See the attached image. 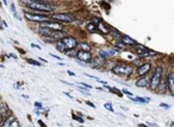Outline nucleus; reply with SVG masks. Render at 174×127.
I'll return each mask as SVG.
<instances>
[{
    "label": "nucleus",
    "mask_w": 174,
    "mask_h": 127,
    "mask_svg": "<svg viewBox=\"0 0 174 127\" xmlns=\"http://www.w3.org/2000/svg\"><path fill=\"white\" fill-rule=\"evenodd\" d=\"M25 5L32 11H41V12H53L56 7L50 5L49 3L39 1V0H24Z\"/></svg>",
    "instance_id": "obj_1"
},
{
    "label": "nucleus",
    "mask_w": 174,
    "mask_h": 127,
    "mask_svg": "<svg viewBox=\"0 0 174 127\" xmlns=\"http://www.w3.org/2000/svg\"><path fill=\"white\" fill-rule=\"evenodd\" d=\"M162 73H163V67L162 66H157L154 70V74L150 78V83H149V88L152 92H156V88L159 86L161 78H162Z\"/></svg>",
    "instance_id": "obj_2"
},
{
    "label": "nucleus",
    "mask_w": 174,
    "mask_h": 127,
    "mask_svg": "<svg viewBox=\"0 0 174 127\" xmlns=\"http://www.w3.org/2000/svg\"><path fill=\"white\" fill-rule=\"evenodd\" d=\"M112 73L119 76H130L134 73V67L128 64V63H123V64H117L113 67Z\"/></svg>",
    "instance_id": "obj_3"
},
{
    "label": "nucleus",
    "mask_w": 174,
    "mask_h": 127,
    "mask_svg": "<svg viewBox=\"0 0 174 127\" xmlns=\"http://www.w3.org/2000/svg\"><path fill=\"white\" fill-rule=\"evenodd\" d=\"M25 18L30 21L34 23H42L49 20L48 15H42V14H36V13H31V12H25Z\"/></svg>",
    "instance_id": "obj_4"
},
{
    "label": "nucleus",
    "mask_w": 174,
    "mask_h": 127,
    "mask_svg": "<svg viewBox=\"0 0 174 127\" xmlns=\"http://www.w3.org/2000/svg\"><path fill=\"white\" fill-rule=\"evenodd\" d=\"M76 59L85 63V64L86 63H91L92 62V53H91V51L79 50V51H76Z\"/></svg>",
    "instance_id": "obj_5"
},
{
    "label": "nucleus",
    "mask_w": 174,
    "mask_h": 127,
    "mask_svg": "<svg viewBox=\"0 0 174 127\" xmlns=\"http://www.w3.org/2000/svg\"><path fill=\"white\" fill-rule=\"evenodd\" d=\"M134 52L140 55V56H150V55H155L156 52L155 51H150L148 50V47H146L144 45H140V44H136L134 45Z\"/></svg>",
    "instance_id": "obj_6"
},
{
    "label": "nucleus",
    "mask_w": 174,
    "mask_h": 127,
    "mask_svg": "<svg viewBox=\"0 0 174 127\" xmlns=\"http://www.w3.org/2000/svg\"><path fill=\"white\" fill-rule=\"evenodd\" d=\"M61 41H62L63 44H65L66 49H68V50H73V49H75V47L78 46V42H76V39L74 37L66 36V37L61 38Z\"/></svg>",
    "instance_id": "obj_7"
},
{
    "label": "nucleus",
    "mask_w": 174,
    "mask_h": 127,
    "mask_svg": "<svg viewBox=\"0 0 174 127\" xmlns=\"http://www.w3.org/2000/svg\"><path fill=\"white\" fill-rule=\"evenodd\" d=\"M53 18L56 19L59 21H62V23H72L75 20L74 15L69 14V13H57V14H53Z\"/></svg>",
    "instance_id": "obj_8"
},
{
    "label": "nucleus",
    "mask_w": 174,
    "mask_h": 127,
    "mask_svg": "<svg viewBox=\"0 0 174 127\" xmlns=\"http://www.w3.org/2000/svg\"><path fill=\"white\" fill-rule=\"evenodd\" d=\"M41 26H44V27H49L51 30H57V31H62L63 30V26L61 23H56V21H42V25Z\"/></svg>",
    "instance_id": "obj_9"
},
{
    "label": "nucleus",
    "mask_w": 174,
    "mask_h": 127,
    "mask_svg": "<svg viewBox=\"0 0 174 127\" xmlns=\"http://www.w3.org/2000/svg\"><path fill=\"white\" fill-rule=\"evenodd\" d=\"M150 69H152V64H150V63H144V64H142L141 67H138L136 73H137L138 76H144V75H147L149 73Z\"/></svg>",
    "instance_id": "obj_10"
},
{
    "label": "nucleus",
    "mask_w": 174,
    "mask_h": 127,
    "mask_svg": "<svg viewBox=\"0 0 174 127\" xmlns=\"http://www.w3.org/2000/svg\"><path fill=\"white\" fill-rule=\"evenodd\" d=\"M166 81H167V86H168L169 93L174 96V73H173V71H169V73H168Z\"/></svg>",
    "instance_id": "obj_11"
},
{
    "label": "nucleus",
    "mask_w": 174,
    "mask_h": 127,
    "mask_svg": "<svg viewBox=\"0 0 174 127\" xmlns=\"http://www.w3.org/2000/svg\"><path fill=\"white\" fill-rule=\"evenodd\" d=\"M149 83H150V78H148L146 75L144 76H141V78L136 81V86L137 87H141V88H144V87H149Z\"/></svg>",
    "instance_id": "obj_12"
},
{
    "label": "nucleus",
    "mask_w": 174,
    "mask_h": 127,
    "mask_svg": "<svg viewBox=\"0 0 174 127\" xmlns=\"http://www.w3.org/2000/svg\"><path fill=\"white\" fill-rule=\"evenodd\" d=\"M121 41H122L125 45H129V46H134V45L137 44V42L135 41V39H132V38L129 37V36H122V39H121Z\"/></svg>",
    "instance_id": "obj_13"
},
{
    "label": "nucleus",
    "mask_w": 174,
    "mask_h": 127,
    "mask_svg": "<svg viewBox=\"0 0 174 127\" xmlns=\"http://www.w3.org/2000/svg\"><path fill=\"white\" fill-rule=\"evenodd\" d=\"M166 86H167V81L166 80H162L161 78V81L159 83V86H157V88H156V92L159 93V94H165L166 93Z\"/></svg>",
    "instance_id": "obj_14"
},
{
    "label": "nucleus",
    "mask_w": 174,
    "mask_h": 127,
    "mask_svg": "<svg viewBox=\"0 0 174 127\" xmlns=\"http://www.w3.org/2000/svg\"><path fill=\"white\" fill-rule=\"evenodd\" d=\"M4 125L5 126H19V124H18V121L16 120V118H13V116H9L7 118V120L4 122Z\"/></svg>",
    "instance_id": "obj_15"
},
{
    "label": "nucleus",
    "mask_w": 174,
    "mask_h": 127,
    "mask_svg": "<svg viewBox=\"0 0 174 127\" xmlns=\"http://www.w3.org/2000/svg\"><path fill=\"white\" fill-rule=\"evenodd\" d=\"M131 101L137 102V104H149L150 99L149 98H141V96H136V98H131Z\"/></svg>",
    "instance_id": "obj_16"
},
{
    "label": "nucleus",
    "mask_w": 174,
    "mask_h": 127,
    "mask_svg": "<svg viewBox=\"0 0 174 127\" xmlns=\"http://www.w3.org/2000/svg\"><path fill=\"white\" fill-rule=\"evenodd\" d=\"M86 89H87L86 87H84V86H81V84H78V90L80 92L81 94H84L85 96H90V95H91V93H90L88 90H86Z\"/></svg>",
    "instance_id": "obj_17"
},
{
    "label": "nucleus",
    "mask_w": 174,
    "mask_h": 127,
    "mask_svg": "<svg viewBox=\"0 0 174 127\" xmlns=\"http://www.w3.org/2000/svg\"><path fill=\"white\" fill-rule=\"evenodd\" d=\"M78 46L80 47V50H86V51H90L91 50V46L85 43V42H80V43H78Z\"/></svg>",
    "instance_id": "obj_18"
},
{
    "label": "nucleus",
    "mask_w": 174,
    "mask_h": 127,
    "mask_svg": "<svg viewBox=\"0 0 174 127\" xmlns=\"http://www.w3.org/2000/svg\"><path fill=\"white\" fill-rule=\"evenodd\" d=\"M56 49L59 50V51H61V52H66V46H65V44L62 43V41H60L59 43H56Z\"/></svg>",
    "instance_id": "obj_19"
},
{
    "label": "nucleus",
    "mask_w": 174,
    "mask_h": 127,
    "mask_svg": "<svg viewBox=\"0 0 174 127\" xmlns=\"http://www.w3.org/2000/svg\"><path fill=\"white\" fill-rule=\"evenodd\" d=\"M10 9H11V12H12V15L16 18V19H18V20H20V17L17 14V11H16V6H14V4H11V6H10Z\"/></svg>",
    "instance_id": "obj_20"
},
{
    "label": "nucleus",
    "mask_w": 174,
    "mask_h": 127,
    "mask_svg": "<svg viewBox=\"0 0 174 127\" xmlns=\"http://www.w3.org/2000/svg\"><path fill=\"white\" fill-rule=\"evenodd\" d=\"M87 30H88L90 32H96V31H97V25L94 23H88V24H87Z\"/></svg>",
    "instance_id": "obj_21"
},
{
    "label": "nucleus",
    "mask_w": 174,
    "mask_h": 127,
    "mask_svg": "<svg viewBox=\"0 0 174 127\" xmlns=\"http://www.w3.org/2000/svg\"><path fill=\"white\" fill-rule=\"evenodd\" d=\"M115 44H116V47H117V49H119L121 51H122V50L124 49V47H125V44L121 41V39H118V41H116V42H115Z\"/></svg>",
    "instance_id": "obj_22"
},
{
    "label": "nucleus",
    "mask_w": 174,
    "mask_h": 127,
    "mask_svg": "<svg viewBox=\"0 0 174 127\" xmlns=\"http://www.w3.org/2000/svg\"><path fill=\"white\" fill-rule=\"evenodd\" d=\"M98 26H99V29L103 31V33H109L107 27H105V26H104V24H103V23H98Z\"/></svg>",
    "instance_id": "obj_23"
},
{
    "label": "nucleus",
    "mask_w": 174,
    "mask_h": 127,
    "mask_svg": "<svg viewBox=\"0 0 174 127\" xmlns=\"http://www.w3.org/2000/svg\"><path fill=\"white\" fill-rule=\"evenodd\" d=\"M65 53L67 55V56H70V57H76V51H74V49L69 50V51H66Z\"/></svg>",
    "instance_id": "obj_24"
},
{
    "label": "nucleus",
    "mask_w": 174,
    "mask_h": 127,
    "mask_svg": "<svg viewBox=\"0 0 174 127\" xmlns=\"http://www.w3.org/2000/svg\"><path fill=\"white\" fill-rule=\"evenodd\" d=\"M104 107H105V108L109 110V112H115V109L112 108V105L110 104V102H106V104L104 105Z\"/></svg>",
    "instance_id": "obj_25"
},
{
    "label": "nucleus",
    "mask_w": 174,
    "mask_h": 127,
    "mask_svg": "<svg viewBox=\"0 0 174 127\" xmlns=\"http://www.w3.org/2000/svg\"><path fill=\"white\" fill-rule=\"evenodd\" d=\"M112 35H113V37L117 38V39H122V35L118 32L117 30H112Z\"/></svg>",
    "instance_id": "obj_26"
},
{
    "label": "nucleus",
    "mask_w": 174,
    "mask_h": 127,
    "mask_svg": "<svg viewBox=\"0 0 174 127\" xmlns=\"http://www.w3.org/2000/svg\"><path fill=\"white\" fill-rule=\"evenodd\" d=\"M28 63H29V64H34V66H38V67H41V63L37 62V61H35V59H31V58H29V59H28Z\"/></svg>",
    "instance_id": "obj_27"
},
{
    "label": "nucleus",
    "mask_w": 174,
    "mask_h": 127,
    "mask_svg": "<svg viewBox=\"0 0 174 127\" xmlns=\"http://www.w3.org/2000/svg\"><path fill=\"white\" fill-rule=\"evenodd\" d=\"M73 119H74V120H79V121H80V122H84V119H81L80 116H78V115H75L74 113H73Z\"/></svg>",
    "instance_id": "obj_28"
},
{
    "label": "nucleus",
    "mask_w": 174,
    "mask_h": 127,
    "mask_svg": "<svg viewBox=\"0 0 174 127\" xmlns=\"http://www.w3.org/2000/svg\"><path fill=\"white\" fill-rule=\"evenodd\" d=\"M122 93H123V94H126V95H129V96H132V93L129 92V90H126V89H122Z\"/></svg>",
    "instance_id": "obj_29"
},
{
    "label": "nucleus",
    "mask_w": 174,
    "mask_h": 127,
    "mask_svg": "<svg viewBox=\"0 0 174 127\" xmlns=\"http://www.w3.org/2000/svg\"><path fill=\"white\" fill-rule=\"evenodd\" d=\"M78 84H81V86L86 87L87 89H92V86H91V84H87V83H78Z\"/></svg>",
    "instance_id": "obj_30"
},
{
    "label": "nucleus",
    "mask_w": 174,
    "mask_h": 127,
    "mask_svg": "<svg viewBox=\"0 0 174 127\" xmlns=\"http://www.w3.org/2000/svg\"><path fill=\"white\" fill-rule=\"evenodd\" d=\"M160 107L166 108V109H167V108H171V106H169V105H167V104H163V102H162V104H160Z\"/></svg>",
    "instance_id": "obj_31"
},
{
    "label": "nucleus",
    "mask_w": 174,
    "mask_h": 127,
    "mask_svg": "<svg viewBox=\"0 0 174 127\" xmlns=\"http://www.w3.org/2000/svg\"><path fill=\"white\" fill-rule=\"evenodd\" d=\"M35 107H37V108H42V104H41V102H35Z\"/></svg>",
    "instance_id": "obj_32"
},
{
    "label": "nucleus",
    "mask_w": 174,
    "mask_h": 127,
    "mask_svg": "<svg viewBox=\"0 0 174 127\" xmlns=\"http://www.w3.org/2000/svg\"><path fill=\"white\" fill-rule=\"evenodd\" d=\"M63 94H65V95H66V96H68V98H69V99H72V100H75V99H74V98H73V96H72V95H69V94H68V93H67V92H65V93H63Z\"/></svg>",
    "instance_id": "obj_33"
},
{
    "label": "nucleus",
    "mask_w": 174,
    "mask_h": 127,
    "mask_svg": "<svg viewBox=\"0 0 174 127\" xmlns=\"http://www.w3.org/2000/svg\"><path fill=\"white\" fill-rule=\"evenodd\" d=\"M31 46H32V47H36V49H38V50H41V46H39V45H36V44H31Z\"/></svg>",
    "instance_id": "obj_34"
},
{
    "label": "nucleus",
    "mask_w": 174,
    "mask_h": 127,
    "mask_svg": "<svg viewBox=\"0 0 174 127\" xmlns=\"http://www.w3.org/2000/svg\"><path fill=\"white\" fill-rule=\"evenodd\" d=\"M86 104H87V105H88V106H91L92 108H94V107H96V106H94V105L92 104V102H90V101H87V102H86Z\"/></svg>",
    "instance_id": "obj_35"
},
{
    "label": "nucleus",
    "mask_w": 174,
    "mask_h": 127,
    "mask_svg": "<svg viewBox=\"0 0 174 127\" xmlns=\"http://www.w3.org/2000/svg\"><path fill=\"white\" fill-rule=\"evenodd\" d=\"M67 74H68V75H70V76H75V74H74V73H72V71H69V70H67Z\"/></svg>",
    "instance_id": "obj_36"
},
{
    "label": "nucleus",
    "mask_w": 174,
    "mask_h": 127,
    "mask_svg": "<svg viewBox=\"0 0 174 127\" xmlns=\"http://www.w3.org/2000/svg\"><path fill=\"white\" fill-rule=\"evenodd\" d=\"M51 56H53L54 58H56V59H59V61H61V58H60L59 56H56V55H51Z\"/></svg>",
    "instance_id": "obj_37"
},
{
    "label": "nucleus",
    "mask_w": 174,
    "mask_h": 127,
    "mask_svg": "<svg viewBox=\"0 0 174 127\" xmlns=\"http://www.w3.org/2000/svg\"><path fill=\"white\" fill-rule=\"evenodd\" d=\"M39 61L43 62V63H47V62H48V61H45V59H44V58H42V57H39Z\"/></svg>",
    "instance_id": "obj_38"
},
{
    "label": "nucleus",
    "mask_w": 174,
    "mask_h": 127,
    "mask_svg": "<svg viewBox=\"0 0 174 127\" xmlns=\"http://www.w3.org/2000/svg\"><path fill=\"white\" fill-rule=\"evenodd\" d=\"M38 124H39V125H41V126H45V124H44L43 121H41V120H38Z\"/></svg>",
    "instance_id": "obj_39"
},
{
    "label": "nucleus",
    "mask_w": 174,
    "mask_h": 127,
    "mask_svg": "<svg viewBox=\"0 0 174 127\" xmlns=\"http://www.w3.org/2000/svg\"><path fill=\"white\" fill-rule=\"evenodd\" d=\"M1 121H3V115L0 114V125H1Z\"/></svg>",
    "instance_id": "obj_40"
},
{
    "label": "nucleus",
    "mask_w": 174,
    "mask_h": 127,
    "mask_svg": "<svg viewBox=\"0 0 174 127\" xmlns=\"http://www.w3.org/2000/svg\"><path fill=\"white\" fill-rule=\"evenodd\" d=\"M39 1H45V3H49L50 0H39Z\"/></svg>",
    "instance_id": "obj_41"
},
{
    "label": "nucleus",
    "mask_w": 174,
    "mask_h": 127,
    "mask_svg": "<svg viewBox=\"0 0 174 127\" xmlns=\"http://www.w3.org/2000/svg\"><path fill=\"white\" fill-rule=\"evenodd\" d=\"M3 1H4V4H5V5H7V0H3Z\"/></svg>",
    "instance_id": "obj_42"
},
{
    "label": "nucleus",
    "mask_w": 174,
    "mask_h": 127,
    "mask_svg": "<svg viewBox=\"0 0 174 127\" xmlns=\"http://www.w3.org/2000/svg\"><path fill=\"white\" fill-rule=\"evenodd\" d=\"M173 125H174V122H173Z\"/></svg>",
    "instance_id": "obj_43"
}]
</instances>
